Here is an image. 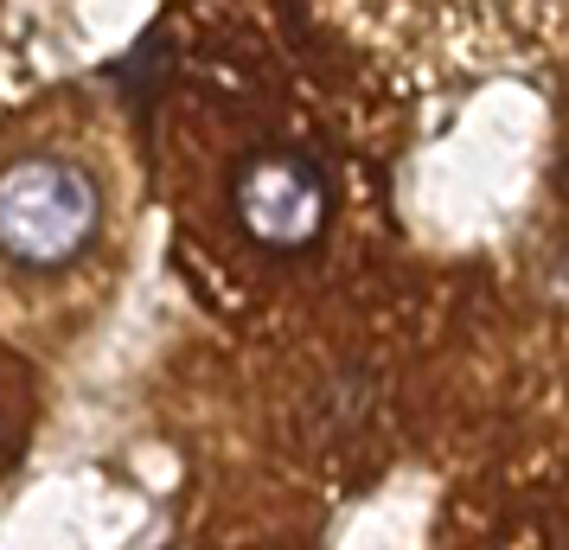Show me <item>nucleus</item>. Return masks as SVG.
I'll use <instances>...</instances> for the list:
<instances>
[{"label": "nucleus", "mask_w": 569, "mask_h": 550, "mask_svg": "<svg viewBox=\"0 0 569 550\" xmlns=\"http://www.w3.org/2000/svg\"><path fill=\"white\" fill-rule=\"evenodd\" d=\"M103 231V186L71 154H20L0 167V257L13 269H64Z\"/></svg>", "instance_id": "f257e3e1"}, {"label": "nucleus", "mask_w": 569, "mask_h": 550, "mask_svg": "<svg viewBox=\"0 0 569 550\" xmlns=\"http://www.w3.org/2000/svg\"><path fill=\"white\" fill-rule=\"evenodd\" d=\"M231 206L243 218V231L262 250H308L327 231V180L308 154L295 148H257L237 160L231 173Z\"/></svg>", "instance_id": "f03ea898"}]
</instances>
